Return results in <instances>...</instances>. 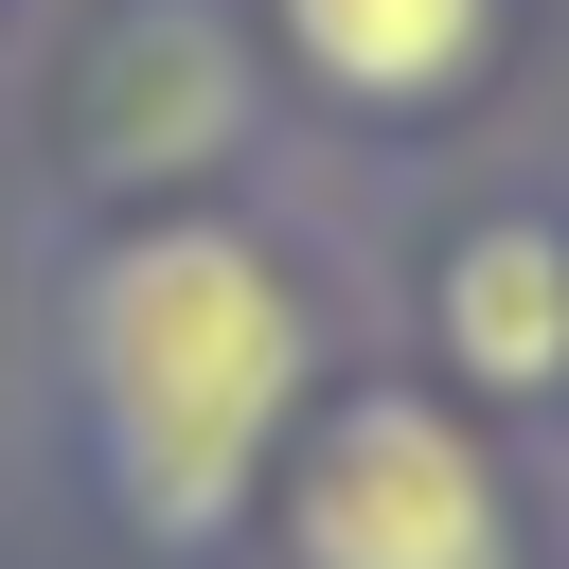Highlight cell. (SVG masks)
<instances>
[{"mask_svg":"<svg viewBox=\"0 0 569 569\" xmlns=\"http://www.w3.org/2000/svg\"><path fill=\"white\" fill-rule=\"evenodd\" d=\"M480 18H498V0H284L302 71H320V89H356V107H427V89H462Z\"/></svg>","mask_w":569,"mask_h":569,"instance_id":"cell-5","label":"cell"},{"mask_svg":"<svg viewBox=\"0 0 569 569\" xmlns=\"http://www.w3.org/2000/svg\"><path fill=\"white\" fill-rule=\"evenodd\" d=\"M445 356H462L480 391H551V373H569V249H551L533 213H498V231L445 249Z\"/></svg>","mask_w":569,"mask_h":569,"instance_id":"cell-4","label":"cell"},{"mask_svg":"<svg viewBox=\"0 0 569 569\" xmlns=\"http://www.w3.org/2000/svg\"><path fill=\"white\" fill-rule=\"evenodd\" d=\"M302 284L231 213H142L71 267V409L142 551H213L302 427Z\"/></svg>","mask_w":569,"mask_h":569,"instance_id":"cell-1","label":"cell"},{"mask_svg":"<svg viewBox=\"0 0 569 569\" xmlns=\"http://www.w3.org/2000/svg\"><path fill=\"white\" fill-rule=\"evenodd\" d=\"M284 551L302 569H516L480 445L427 391H338L284 462Z\"/></svg>","mask_w":569,"mask_h":569,"instance_id":"cell-2","label":"cell"},{"mask_svg":"<svg viewBox=\"0 0 569 569\" xmlns=\"http://www.w3.org/2000/svg\"><path fill=\"white\" fill-rule=\"evenodd\" d=\"M89 160L124 178V196H178L231 124H249V71H231V18H196V0H142L107 53H89Z\"/></svg>","mask_w":569,"mask_h":569,"instance_id":"cell-3","label":"cell"}]
</instances>
